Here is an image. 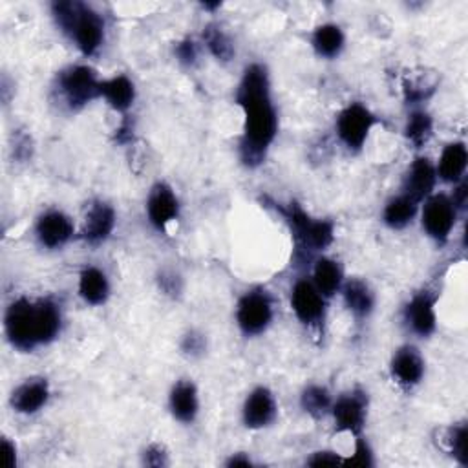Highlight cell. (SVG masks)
I'll list each match as a JSON object with an SVG mask.
<instances>
[{
  "label": "cell",
  "mask_w": 468,
  "mask_h": 468,
  "mask_svg": "<svg viewBox=\"0 0 468 468\" xmlns=\"http://www.w3.org/2000/svg\"><path fill=\"white\" fill-rule=\"evenodd\" d=\"M79 296L88 305H102L110 296V280L99 267L88 265L79 274Z\"/></svg>",
  "instance_id": "obj_24"
},
{
  "label": "cell",
  "mask_w": 468,
  "mask_h": 468,
  "mask_svg": "<svg viewBox=\"0 0 468 468\" xmlns=\"http://www.w3.org/2000/svg\"><path fill=\"white\" fill-rule=\"evenodd\" d=\"M437 183V170L435 165L426 157L419 155L408 168V174L402 181V194L417 201L419 205L433 194Z\"/></svg>",
  "instance_id": "obj_17"
},
{
  "label": "cell",
  "mask_w": 468,
  "mask_h": 468,
  "mask_svg": "<svg viewBox=\"0 0 468 468\" xmlns=\"http://www.w3.org/2000/svg\"><path fill=\"white\" fill-rule=\"evenodd\" d=\"M51 16L82 55L91 57L102 46L104 18L91 5L77 0H58L51 4Z\"/></svg>",
  "instance_id": "obj_3"
},
{
  "label": "cell",
  "mask_w": 468,
  "mask_h": 468,
  "mask_svg": "<svg viewBox=\"0 0 468 468\" xmlns=\"http://www.w3.org/2000/svg\"><path fill=\"white\" fill-rule=\"evenodd\" d=\"M444 444L461 466H468V426L466 424L452 426L444 435Z\"/></svg>",
  "instance_id": "obj_31"
},
{
  "label": "cell",
  "mask_w": 468,
  "mask_h": 468,
  "mask_svg": "<svg viewBox=\"0 0 468 468\" xmlns=\"http://www.w3.org/2000/svg\"><path fill=\"white\" fill-rule=\"evenodd\" d=\"M2 450L5 453V466L7 468H15L16 464V448H15V442L9 441L7 437L2 439Z\"/></svg>",
  "instance_id": "obj_37"
},
{
  "label": "cell",
  "mask_w": 468,
  "mask_h": 468,
  "mask_svg": "<svg viewBox=\"0 0 468 468\" xmlns=\"http://www.w3.org/2000/svg\"><path fill=\"white\" fill-rule=\"evenodd\" d=\"M417 212H419V203L400 192L399 196L391 197L384 205L382 221H384L386 227H389L393 230H400V229L408 227L415 219Z\"/></svg>",
  "instance_id": "obj_27"
},
{
  "label": "cell",
  "mask_w": 468,
  "mask_h": 468,
  "mask_svg": "<svg viewBox=\"0 0 468 468\" xmlns=\"http://www.w3.org/2000/svg\"><path fill=\"white\" fill-rule=\"evenodd\" d=\"M168 408L176 420L183 424H192L199 413V393L192 380H177L168 395Z\"/></svg>",
  "instance_id": "obj_19"
},
{
  "label": "cell",
  "mask_w": 468,
  "mask_h": 468,
  "mask_svg": "<svg viewBox=\"0 0 468 468\" xmlns=\"http://www.w3.org/2000/svg\"><path fill=\"white\" fill-rule=\"evenodd\" d=\"M468 165V150L463 141H452L448 143L439 157V163L435 166L437 177L444 183H459L464 177Z\"/></svg>",
  "instance_id": "obj_22"
},
{
  "label": "cell",
  "mask_w": 468,
  "mask_h": 468,
  "mask_svg": "<svg viewBox=\"0 0 468 468\" xmlns=\"http://www.w3.org/2000/svg\"><path fill=\"white\" fill-rule=\"evenodd\" d=\"M99 95L106 101V104L119 112V113H126L135 101V84L130 77L126 75H113L110 79H102L101 80V90Z\"/></svg>",
  "instance_id": "obj_21"
},
{
  "label": "cell",
  "mask_w": 468,
  "mask_h": 468,
  "mask_svg": "<svg viewBox=\"0 0 468 468\" xmlns=\"http://www.w3.org/2000/svg\"><path fill=\"white\" fill-rule=\"evenodd\" d=\"M203 42L207 46V49L210 51V55L219 60V62H229L232 60L236 49L234 44L230 40V37L227 35V31L218 26V24H208L203 29Z\"/></svg>",
  "instance_id": "obj_30"
},
{
  "label": "cell",
  "mask_w": 468,
  "mask_h": 468,
  "mask_svg": "<svg viewBox=\"0 0 468 468\" xmlns=\"http://www.w3.org/2000/svg\"><path fill=\"white\" fill-rule=\"evenodd\" d=\"M115 210L110 203L106 201H93L84 216L82 230H80V239H84L88 245L97 247L104 243L113 229H115Z\"/></svg>",
  "instance_id": "obj_16"
},
{
  "label": "cell",
  "mask_w": 468,
  "mask_h": 468,
  "mask_svg": "<svg viewBox=\"0 0 468 468\" xmlns=\"http://www.w3.org/2000/svg\"><path fill=\"white\" fill-rule=\"evenodd\" d=\"M205 347H207V340L201 333L197 331H190L183 336L181 340V349L183 353L190 355V356H197V355H203L205 353Z\"/></svg>",
  "instance_id": "obj_35"
},
{
  "label": "cell",
  "mask_w": 468,
  "mask_h": 468,
  "mask_svg": "<svg viewBox=\"0 0 468 468\" xmlns=\"http://www.w3.org/2000/svg\"><path fill=\"white\" fill-rule=\"evenodd\" d=\"M340 292L344 298V305L356 320H366L373 313L377 298L367 282L360 278H351L344 282Z\"/></svg>",
  "instance_id": "obj_20"
},
{
  "label": "cell",
  "mask_w": 468,
  "mask_h": 468,
  "mask_svg": "<svg viewBox=\"0 0 468 468\" xmlns=\"http://www.w3.org/2000/svg\"><path fill=\"white\" fill-rule=\"evenodd\" d=\"M201 7L203 9H218V7H221V2H205V4H201Z\"/></svg>",
  "instance_id": "obj_39"
},
{
  "label": "cell",
  "mask_w": 468,
  "mask_h": 468,
  "mask_svg": "<svg viewBox=\"0 0 468 468\" xmlns=\"http://www.w3.org/2000/svg\"><path fill=\"white\" fill-rule=\"evenodd\" d=\"M311 46L318 57L336 58L346 46V35L338 24L325 22L313 29Z\"/></svg>",
  "instance_id": "obj_25"
},
{
  "label": "cell",
  "mask_w": 468,
  "mask_h": 468,
  "mask_svg": "<svg viewBox=\"0 0 468 468\" xmlns=\"http://www.w3.org/2000/svg\"><path fill=\"white\" fill-rule=\"evenodd\" d=\"M174 53H176L177 62L183 66H194L197 62V48L192 38H185V40L177 42Z\"/></svg>",
  "instance_id": "obj_33"
},
{
  "label": "cell",
  "mask_w": 468,
  "mask_h": 468,
  "mask_svg": "<svg viewBox=\"0 0 468 468\" xmlns=\"http://www.w3.org/2000/svg\"><path fill=\"white\" fill-rule=\"evenodd\" d=\"M433 135V119L428 112L424 110H413L404 124V137L406 141L415 146L422 148L430 137Z\"/></svg>",
  "instance_id": "obj_29"
},
{
  "label": "cell",
  "mask_w": 468,
  "mask_h": 468,
  "mask_svg": "<svg viewBox=\"0 0 468 468\" xmlns=\"http://www.w3.org/2000/svg\"><path fill=\"white\" fill-rule=\"evenodd\" d=\"M146 216L150 225L157 232H165L172 221L179 216V199L174 188L165 183L157 181L146 197Z\"/></svg>",
  "instance_id": "obj_12"
},
{
  "label": "cell",
  "mask_w": 468,
  "mask_h": 468,
  "mask_svg": "<svg viewBox=\"0 0 468 468\" xmlns=\"http://www.w3.org/2000/svg\"><path fill=\"white\" fill-rule=\"evenodd\" d=\"M225 464L230 466V468H234V466H252V461L245 453H234V455H230V459Z\"/></svg>",
  "instance_id": "obj_38"
},
{
  "label": "cell",
  "mask_w": 468,
  "mask_h": 468,
  "mask_svg": "<svg viewBox=\"0 0 468 468\" xmlns=\"http://www.w3.org/2000/svg\"><path fill=\"white\" fill-rule=\"evenodd\" d=\"M424 358L422 355L419 353L417 347L406 344V346H400L393 356H391V362H389V371H391V377L397 384L404 386V388H413L417 384H420L422 377H424Z\"/></svg>",
  "instance_id": "obj_18"
},
{
  "label": "cell",
  "mask_w": 468,
  "mask_h": 468,
  "mask_svg": "<svg viewBox=\"0 0 468 468\" xmlns=\"http://www.w3.org/2000/svg\"><path fill=\"white\" fill-rule=\"evenodd\" d=\"M439 86V75L426 69L411 71L402 79V95L408 104H420L428 101Z\"/></svg>",
  "instance_id": "obj_26"
},
{
  "label": "cell",
  "mask_w": 468,
  "mask_h": 468,
  "mask_svg": "<svg viewBox=\"0 0 468 468\" xmlns=\"http://www.w3.org/2000/svg\"><path fill=\"white\" fill-rule=\"evenodd\" d=\"M378 117L362 102H349L336 115L335 130L340 143L349 152H360L366 144L369 132L375 124H378Z\"/></svg>",
  "instance_id": "obj_7"
},
{
  "label": "cell",
  "mask_w": 468,
  "mask_h": 468,
  "mask_svg": "<svg viewBox=\"0 0 468 468\" xmlns=\"http://www.w3.org/2000/svg\"><path fill=\"white\" fill-rule=\"evenodd\" d=\"M367 393L360 388H355L347 393H342L336 400H333L331 406V415L335 420V430L342 433H351V435H360L366 419H367Z\"/></svg>",
  "instance_id": "obj_10"
},
{
  "label": "cell",
  "mask_w": 468,
  "mask_h": 468,
  "mask_svg": "<svg viewBox=\"0 0 468 468\" xmlns=\"http://www.w3.org/2000/svg\"><path fill=\"white\" fill-rule=\"evenodd\" d=\"M278 415V404L274 393L267 386L254 388L241 408V419L245 428L249 430H261L274 422Z\"/></svg>",
  "instance_id": "obj_14"
},
{
  "label": "cell",
  "mask_w": 468,
  "mask_h": 468,
  "mask_svg": "<svg viewBox=\"0 0 468 468\" xmlns=\"http://www.w3.org/2000/svg\"><path fill=\"white\" fill-rule=\"evenodd\" d=\"M274 208L287 223L298 250L313 254L327 249L333 243L335 223L331 219H318L309 216L296 201H291L287 205L274 203Z\"/></svg>",
  "instance_id": "obj_4"
},
{
  "label": "cell",
  "mask_w": 468,
  "mask_h": 468,
  "mask_svg": "<svg viewBox=\"0 0 468 468\" xmlns=\"http://www.w3.org/2000/svg\"><path fill=\"white\" fill-rule=\"evenodd\" d=\"M311 282L324 298H333L336 292H340L344 285V272L340 263L329 256L316 258L313 265Z\"/></svg>",
  "instance_id": "obj_23"
},
{
  "label": "cell",
  "mask_w": 468,
  "mask_h": 468,
  "mask_svg": "<svg viewBox=\"0 0 468 468\" xmlns=\"http://www.w3.org/2000/svg\"><path fill=\"white\" fill-rule=\"evenodd\" d=\"M57 90L69 110H80L101 97V79L91 66L75 64L57 75Z\"/></svg>",
  "instance_id": "obj_5"
},
{
  "label": "cell",
  "mask_w": 468,
  "mask_h": 468,
  "mask_svg": "<svg viewBox=\"0 0 468 468\" xmlns=\"http://www.w3.org/2000/svg\"><path fill=\"white\" fill-rule=\"evenodd\" d=\"M305 463L309 466H333V464H342L344 457L333 450H318V452H313Z\"/></svg>",
  "instance_id": "obj_36"
},
{
  "label": "cell",
  "mask_w": 468,
  "mask_h": 468,
  "mask_svg": "<svg viewBox=\"0 0 468 468\" xmlns=\"http://www.w3.org/2000/svg\"><path fill=\"white\" fill-rule=\"evenodd\" d=\"M300 406L313 419H322L327 413H331L333 397L325 386L309 384L303 388V391L300 395Z\"/></svg>",
  "instance_id": "obj_28"
},
{
  "label": "cell",
  "mask_w": 468,
  "mask_h": 468,
  "mask_svg": "<svg viewBox=\"0 0 468 468\" xmlns=\"http://www.w3.org/2000/svg\"><path fill=\"white\" fill-rule=\"evenodd\" d=\"M342 464H351V466H360V468H369L375 464L373 461V452H371V446L367 444V441L360 435L355 437V450H353V455L344 459Z\"/></svg>",
  "instance_id": "obj_32"
},
{
  "label": "cell",
  "mask_w": 468,
  "mask_h": 468,
  "mask_svg": "<svg viewBox=\"0 0 468 468\" xmlns=\"http://www.w3.org/2000/svg\"><path fill=\"white\" fill-rule=\"evenodd\" d=\"M60 329L62 311L53 298L20 296L4 313L5 338L22 353L51 344L60 335Z\"/></svg>",
  "instance_id": "obj_2"
},
{
  "label": "cell",
  "mask_w": 468,
  "mask_h": 468,
  "mask_svg": "<svg viewBox=\"0 0 468 468\" xmlns=\"http://www.w3.org/2000/svg\"><path fill=\"white\" fill-rule=\"evenodd\" d=\"M49 395L51 389L48 378L29 377L11 391L9 404L20 415H35L48 404Z\"/></svg>",
  "instance_id": "obj_15"
},
{
  "label": "cell",
  "mask_w": 468,
  "mask_h": 468,
  "mask_svg": "<svg viewBox=\"0 0 468 468\" xmlns=\"http://www.w3.org/2000/svg\"><path fill=\"white\" fill-rule=\"evenodd\" d=\"M325 300L307 278L296 280L291 289V309L298 322L309 329H320L324 325L327 314Z\"/></svg>",
  "instance_id": "obj_9"
},
{
  "label": "cell",
  "mask_w": 468,
  "mask_h": 468,
  "mask_svg": "<svg viewBox=\"0 0 468 468\" xmlns=\"http://www.w3.org/2000/svg\"><path fill=\"white\" fill-rule=\"evenodd\" d=\"M236 104L243 112L239 159L245 166H260L278 133V112L272 102L271 77L263 64L252 62L243 69L236 90Z\"/></svg>",
  "instance_id": "obj_1"
},
{
  "label": "cell",
  "mask_w": 468,
  "mask_h": 468,
  "mask_svg": "<svg viewBox=\"0 0 468 468\" xmlns=\"http://www.w3.org/2000/svg\"><path fill=\"white\" fill-rule=\"evenodd\" d=\"M274 318V300L263 287L245 291L236 303V324L245 336L263 335Z\"/></svg>",
  "instance_id": "obj_6"
},
{
  "label": "cell",
  "mask_w": 468,
  "mask_h": 468,
  "mask_svg": "<svg viewBox=\"0 0 468 468\" xmlns=\"http://www.w3.org/2000/svg\"><path fill=\"white\" fill-rule=\"evenodd\" d=\"M457 219V208L450 196L431 194L424 199L420 210V225L424 232L437 243H446Z\"/></svg>",
  "instance_id": "obj_8"
},
{
  "label": "cell",
  "mask_w": 468,
  "mask_h": 468,
  "mask_svg": "<svg viewBox=\"0 0 468 468\" xmlns=\"http://www.w3.org/2000/svg\"><path fill=\"white\" fill-rule=\"evenodd\" d=\"M435 303H437V296L428 289L419 291L410 298L402 316H404V324L413 335L420 338H428L435 333L437 329Z\"/></svg>",
  "instance_id": "obj_11"
},
{
  "label": "cell",
  "mask_w": 468,
  "mask_h": 468,
  "mask_svg": "<svg viewBox=\"0 0 468 468\" xmlns=\"http://www.w3.org/2000/svg\"><path fill=\"white\" fill-rule=\"evenodd\" d=\"M168 453L165 450V446L161 444H150L144 452H143V464L152 466V468H163L168 466Z\"/></svg>",
  "instance_id": "obj_34"
},
{
  "label": "cell",
  "mask_w": 468,
  "mask_h": 468,
  "mask_svg": "<svg viewBox=\"0 0 468 468\" xmlns=\"http://www.w3.org/2000/svg\"><path fill=\"white\" fill-rule=\"evenodd\" d=\"M73 230L75 227L71 218L57 208L42 212L35 223L37 241L49 250L64 247L73 238Z\"/></svg>",
  "instance_id": "obj_13"
}]
</instances>
